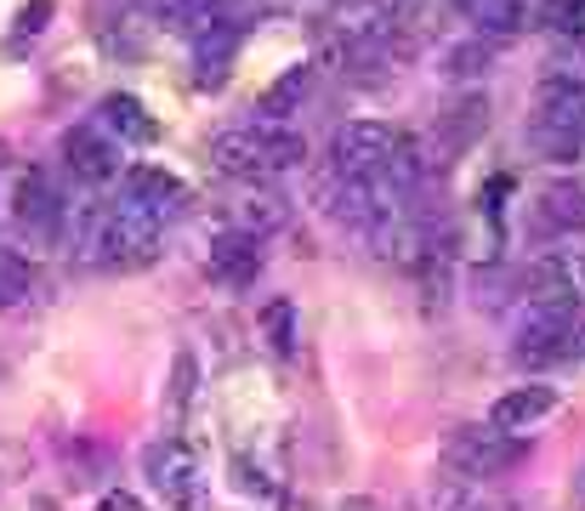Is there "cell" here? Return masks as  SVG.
Returning a JSON list of instances; mask_svg holds the SVG:
<instances>
[{
    "label": "cell",
    "mask_w": 585,
    "mask_h": 511,
    "mask_svg": "<svg viewBox=\"0 0 585 511\" xmlns=\"http://www.w3.org/2000/svg\"><path fill=\"white\" fill-rule=\"evenodd\" d=\"M256 324H262V341H268L273 358H296V347H302V313H296V301L273 295L262 313H256Z\"/></svg>",
    "instance_id": "obj_19"
},
{
    "label": "cell",
    "mask_w": 585,
    "mask_h": 511,
    "mask_svg": "<svg viewBox=\"0 0 585 511\" xmlns=\"http://www.w3.org/2000/svg\"><path fill=\"white\" fill-rule=\"evenodd\" d=\"M541 222L546 228H585V182H552L541 193Z\"/></svg>",
    "instance_id": "obj_23"
},
{
    "label": "cell",
    "mask_w": 585,
    "mask_h": 511,
    "mask_svg": "<svg viewBox=\"0 0 585 511\" xmlns=\"http://www.w3.org/2000/svg\"><path fill=\"white\" fill-rule=\"evenodd\" d=\"M125 188H131L137 204H149L154 217H165V211H176V204H188V188H182L171 171H160V166H131V171H125Z\"/></svg>",
    "instance_id": "obj_18"
},
{
    "label": "cell",
    "mask_w": 585,
    "mask_h": 511,
    "mask_svg": "<svg viewBox=\"0 0 585 511\" xmlns=\"http://www.w3.org/2000/svg\"><path fill=\"white\" fill-rule=\"evenodd\" d=\"M455 18V0H393V40L399 51H421L426 40H437Z\"/></svg>",
    "instance_id": "obj_10"
},
{
    "label": "cell",
    "mask_w": 585,
    "mask_h": 511,
    "mask_svg": "<svg viewBox=\"0 0 585 511\" xmlns=\"http://www.w3.org/2000/svg\"><path fill=\"white\" fill-rule=\"evenodd\" d=\"M541 23H546L557 40H585V0H546V7H541Z\"/></svg>",
    "instance_id": "obj_27"
},
{
    "label": "cell",
    "mask_w": 585,
    "mask_h": 511,
    "mask_svg": "<svg viewBox=\"0 0 585 511\" xmlns=\"http://www.w3.org/2000/svg\"><path fill=\"white\" fill-rule=\"evenodd\" d=\"M302 160H307V142H302V131H290V126L256 120V126H233V131L211 137V166L222 177H233V182H251V188L279 177V171H290V166H302Z\"/></svg>",
    "instance_id": "obj_1"
},
{
    "label": "cell",
    "mask_w": 585,
    "mask_h": 511,
    "mask_svg": "<svg viewBox=\"0 0 585 511\" xmlns=\"http://www.w3.org/2000/svg\"><path fill=\"white\" fill-rule=\"evenodd\" d=\"M142 472H149V483L160 489L165 505H176V511H205L211 483H205L200 454H193L182 438H154L149 449H142Z\"/></svg>",
    "instance_id": "obj_3"
},
{
    "label": "cell",
    "mask_w": 585,
    "mask_h": 511,
    "mask_svg": "<svg viewBox=\"0 0 585 511\" xmlns=\"http://www.w3.org/2000/svg\"><path fill=\"white\" fill-rule=\"evenodd\" d=\"M319 199L330 204V217H341L347 228H375V222L399 217L410 204V193H399L386 177H330L319 188Z\"/></svg>",
    "instance_id": "obj_5"
},
{
    "label": "cell",
    "mask_w": 585,
    "mask_h": 511,
    "mask_svg": "<svg viewBox=\"0 0 585 511\" xmlns=\"http://www.w3.org/2000/svg\"><path fill=\"white\" fill-rule=\"evenodd\" d=\"M97 40H103L109 58H149V46H154L149 7H142V0H120V18L97 23Z\"/></svg>",
    "instance_id": "obj_12"
},
{
    "label": "cell",
    "mask_w": 585,
    "mask_h": 511,
    "mask_svg": "<svg viewBox=\"0 0 585 511\" xmlns=\"http://www.w3.org/2000/svg\"><path fill=\"white\" fill-rule=\"evenodd\" d=\"M399 137L404 131L381 126V120H347V126H335V137H330L335 177H381L386 160H393V148H399Z\"/></svg>",
    "instance_id": "obj_7"
},
{
    "label": "cell",
    "mask_w": 585,
    "mask_h": 511,
    "mask_svg": "<svg viewBox=\"0 0 585 511\" xmlns=\"http://www.w3.org/2000/svg\"><path fill=\"white\" fill-rule=\"evenodd\" d=\"M307 91H313V69H307V63H296V69H284V74H279V80L256 97V114H262L268 126H284V120L307 102Z\"/></svg>",
    "instance_id": "obj_16"
},
{
    "label": "cell",
    "mask_w": 585,
    "mask_h": 511,
    "mask_svg": "<svg viewBox=\"0 0 585 511\" xmlns=\"http://www.w3.org/2000/svg\"><path fill=\"white\" fill-rule=\"evenodd\" d=\"M188 398H193V358L176 352V364H171V392H165V432H160V438H182L176 427H182Z\"/></svg>",
    "instance_id": "obj_25"
},
{
    "label": "cell",
    "mask_w": 585,
    "mask_h": 511,
    "mask_svg": "<svg viewBox=\"0 0 585 511\" xmlns=\"http://www.w3.org/2000/svg\"><path fill=\"white\" fill-rule=\"evenodd\" d=\"M29 262L18 250H0V307H12V301H23L29 295Z\"/></svg>",
    "instance_id": "obj_28"
},
{
    "label": "cell",
    "mask_w": 585,
    "mask_h": 511,
    "mask_svg": "<svg viewBox=\"0 0 585 511\" xmlns=\"http://www.w3.org/2000/svg\"><path fill=\"white\" fill-rule=\"evenodd\" d=\"M125 153H120V142L109 137V131H97V126H69L63 131V166L80 177V182H91V188H103V182H114L125 166Z\"/></svg>",
    "instance_id": "obj_8"
},
{
    "label": "cell",
    "mask_w": 585,
    "mask_h": 511,
    "mask_svg": "<svg viewBox=\"0 0 585 511\" xmlns=\"http://www.w3.org/2000/svg\"><path fill=\"white\" fill-rule=\"evenodd\" d=\"M541 80H563V86H579L585 91V40H557V51L546 58V74Z\"/></svg>",
    "instance_id": "obj_26"
},
{
    "label": "cell",
    "mask_w": 585,
    "mask_h": 511,
    "mask_svg": "<svg viewBox=\"0 0 585 511\" xmlns=\"http://www.w3.org/2000/svg\"><path fill=\"white\" fill-rule=\"evenodd\" d=\"M205 273H211L216 284H228V290H245V284H256V273H262V239H245V233H228V239H216V244H211V262H205Z\"/></svg>",
    "instance_id": "obj_13"
},
{
    "label": "cell",
    "mask_w": 585,
    "mask_h": 511,
    "mask_svg": "<svg viewBox=\"0 0 585 511\" xmlns=\"http://www.w3.org/2000/svg\"><path fill=\"white\" fill-rule=\"evenodd\" d=\"M528 142L541 148L546 160H579V148H585V91L563 86V80H541V86H534Z\"/></svg>",
    "instance_id": "obj_2"
},
{
    "label": "cell",
    "mask_w": 585,
    "mask_h": 511,
    "mask_svg": "<svg viewBox=\"0 0 585 511\" xmlns=\"http://www.w3.org/2000/svg\"><path fill=\"white\" fill-rule=\"evenodd\" d=\"M477 63H490V46H483V34H477L472 46H455V51H450V69H455V74H472Z\"/></svg>",
    "instance_id": "obj_29"
},
{
    "label": "cell",
    "mask_w": 585,
    "mask_h": 511,
    "mask_svg": "<svg viewBox=\"0 0 585 511\" xmlns=\"http://www.w3.org/2000/svg\"><path fill=\"white\" fill-rule=\"evenodd\" d=\"M239 40H245V23H233V18H216V23H205L200 34H193V63H200V80L205 86H222Z\"/></svg>",
    "instance_id": "obj_15"
},
{
    "label": "cell",
    "mask_w": 585,
    "mask_h": 511,
    "mask_svg": "<svg viewBox=\"0 0 585 511\" xmlns=\"http://www.w3.org/2000/svg\"><path fill=\"white\" fill-rule=\"evenodd\" d=\"M552 409H557V392H552V387H541V381H534V387H512L506 398H495V409H490V427L517 438V432H528L534 421H546Z\"/></svg>",
    "instance_id": "obj_14"
},
{
    "label": "cell",
    "mask_w": 585,
    "mask_h": 511,
    "mask_svg": "<svg viewBox=\"0 0 585 511\" xmlns=\"http://www.w3.org/2000/svg\"><path fill=\"white\" fill-rule=\"evenodd\" d=\"M455 12L477 34H517L528 23V0H455Z\"/></svg>",
    "instance_id": "obj_20"
},
{
    "label": "cell",
    "mask_w": 585,
    "mask_h": 511,
    "mask_svg": "<svg viewBox=\"0 0 585 511\" xmlns=\"http://www.w3.org/2000/svg\"><path fill=\"white\" fill-rule=\"evenodd\" d=\"M52 12H58V0H29V7L18 12V34H40Z\"/></svg>",
    "instance_id": "obj_30"
},
{
    "label": "cell",
    "mask_w": 585,
    "mask_h": 511,
    "mask_svg": "<svg viewBox=\"0 0 585 511\" xmlns=\"http://www.w3.org/2000/svg\"><path fill=\"white\" fill-rule=\"evenodd\" d=\"M18 228L34 239V244H58V217H63V193L52 188V177L46 171H23L18 177Z\"/></svg>",
    "instance_id": "obj_9"
},
{
    "label": "cell",
    "mask_w": 585,
    "mask_h": 511,
    "mask_svg": "<svg viewBox=\"0 0 585 511\" xmlns=\"http://www.w3.org/2000/svg\"><path fill=\"white\" fill-rule=\"evenodd\" d=\"M528 290L534 295H574L585 301V255H552L528 273Z\"/></svg>",
    "instance_id": "obj_21"
},
{
    "label": "cell",
    "mask_w": 585,
    "mask_h": 511,
    "mask_svg": "<svg viewBox=\"0 0 585 511\" xmlns=\"http://www.w3.org/2000/svg\"><path fill=\"white\" fill-rule=\"evenodd\" d=\"M415 511H495L472 483H426L415 494Z\"/></svg>",
    "instance_id": "obj_24"
},
{
    "label": "cell",
    "mask_w": 585,
    "mask_h": 511,
    "mask_svg": "<svg viewBox=\"0 0 585 511\" xmlns=\"http://www.w3.org/2000/svg\"><path fill=\"white\" fill-rule=\"evenodd\" d=\"M523 454H528V443L512 438V432H495V427H461L444 443V460H450L455 478H501Z\"/></svg>",
    "instance_id": "obj_6"
},
{
    "label": "cell",
    "mask_w": 585,
    "mask_h": 511,
    "mask_svg": "<svg viewBox=\"0 0 585 511\" xmlns=\"http://www.w3.org/2000/svg\"><path fill=\"white\" fill-rule=\"evenodd\" d=\"M97 511H142V500L131 489H109L103 500H97Z\"/></svg>",
    "instance_id": "obj_31"
},
{
    "label": "cell",
    "mask_w": 585,
    "mask_h": 511,
    "mask_svg": "<svg viewBox=\"0 0 585 511\" xmlns=\"http://www.w3.org/2000/svg\"><path fill=\"white\" fill-rule=\"evenodd\" d=\"M233 233H245V239H268L273 228H284V199L279 193H251V199H239L233 204Z\"/></svg>",
    "instance_id": "obj_22"
},
{
    "label": "cell",
    "mask_w": 585,
    "mask_h": 511,
    "mask_svg": "<svg viewBox=\"0 0 585 511\" xmlns=\"http://www.w3.org/2000/svg\"><path fill=\"white\" fill-rule=\"evenodd\" d=\"M483 131H490V97L483 91H472V97H461L455 109L437 120V131H432V148H437V160L450 166V153H461V148H472Z\"/></svg>",
    "instance_id": "obj_11"
},
{
    "label": "cell",
    "mask_w": 585,
    "mask_h": 511,
    "mask_svg": "<svg viewBox=\"0 0 585 511\" xmlns=\"http://www.w3.org/2000/svg\"><path fill=\"white\" fill-rule=\"evenodd\" d=\"M154 255H160V217L149 211V204H137V199L109 204V222H103V244H97V262L131 273V268H149Z\"/></svg>",
    "instance_id": "obj_4"
},
{
    "label": "cell",
    "mask_w": 585,
    "mask_h": 511,
    "mask_svg": "<svg viewBox=\"0 0 585 511\" xmlns=\"http://www.w3.org/2000/svg\"><path fill=\"white\" fill-rule=\"evenodd\" d=\"M97 114H103V126H109L120 142H154V137H160V120H154L149 109H142V102H137L131 91H109Z\"/></svg>",
    "instance_id": "obj_17"
}]
</instances>
